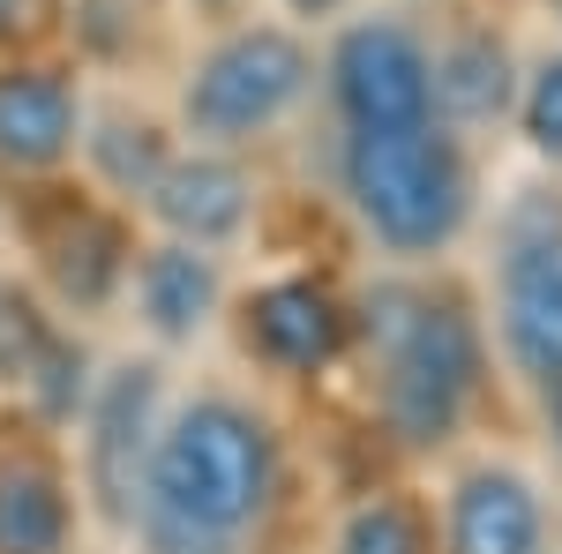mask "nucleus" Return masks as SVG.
I'll use <instances>...</instances> for the list:
<instances>
[{"mask_svg":"<svg viewBox=\"0 0 562 554\" xmlns=\"http://www.w3.org/2000/svg\"><path fill=\"white\" fill-rule=\"evenodd\" d=\"M346 180L360 217L383 233L390 248L420 256L442 248L465 217V166L435 128H390V135H352Z\"/></svg>","mask_w":562,"mask_h":554,"instance_id":"2","label":"nucleus"},{"mask_svg":"<svg viewBox=\"0 0 562 554\" xmlns=\"http://www.w3.org/2000/svg\"><path fill=\"white\" fill-rule=\"evenodd\" d=\"M68 143H76V98L60 76H38V68L0 76V158L53 166Z\"/></svg>","mask_w":562,"mask_h":554,"instance_id":"7","label":"nucleus"},{"mask_svg":"<svg viewBox=\"0 0 562 554\" xmlns=\"http://www.w3.org/2000/svg\"><path fill=\"white\" fill-rule=\"evenodd\" d=\"M525 128H532V143H540V150H555V158H562V60H548V68L532 76Z\"/></svg>","mask_w":562,"mask_h":554,"instance_id":"16","label":"nucleus"},{"mask_svg":"<svg viewBox=\"0 0 562 554\" xmlns=\"http://www.w3.org/2000/svg\"><path fill=\"white\" fill-rule=\"evenodd\" d=\"M293 8H307V15H323V8H338V0H293Z\"/></svg>","mask_w":562,"mask_h":554,"instance_id":"18","label":"nucleus"},{"mask_svg":"<svg viewBox=\"0 0 562 554\" xmlns=\"http://www.w3.org/2000/svg\"><path fill=\"white\" fill-rule=\"evenodd\" d=\"M68 532L60 479L45 465H0V554H53Z\"/></svg>","mask_w":562,"mask_h":554,"instance_id":"13","label":"nucleus"},{"mask_svg":"<svg viewBox=\"0 0 562 554\" xmlns=\"http://www.w3.org/2000/svg\"><path fill=\"white\" fill-rule=\"evenodd\" d=\"M346 554H420V532L397 502H375L346 524Z\"/></svg>","mask_w":562,"mask_h":554,"instance_id":"15","label":"nucleus"},{"mask_svg":"<svg viewBox=\"0 0 562 554\" xmlns=\"http://www.w3.org/2000/svg\"><path fill=\"white\" fill-rule=\"evenodd\" d=\"M143 420H150V375L143 368H121L105 405H98V495L105 510H128V487H135V457H143Z\"/></svg>","mask_w":562,"mask_h":554,"instance_id":"10","label":"nucleus"},{"mask_svg":"<svg viewBox=\"0 0 562 554\" xmlns=\"http://www.w3.org/2000/svg\"><path fill=\"white\" fill-rule=\"evenodd\" d=\"M383 330V405L390 427L405 442H435L442 427L458 420L465 389H473V330L458 307H435V299H383L375 315Z\"/></svg>","mask_w":562,"mask_h":554,"instance_id":"3","label":"nucleus"},{"mask_svg":"<svg viewBox=\"0 0 562 554\" xmlns=\"http://www.w3.org/2000/svg\"><path fill=\"white\" fill-rule=\"evenodd\" d=\"M307 90V53L285 31H240L203 60V76L188 83V121L203 135H248L270 128L293 98Z\"/></svg>","mask_w":562,"mask_h":554,"instance_id":"4","label":"nucleus"},{"mask_svg":"<svg viewBox=\"0 0 562 554\" xmlns=\"http://www.w3.org/2000/svg\"><path fill=\"white\" fill-rule=\"evenodd\" d=\"M338 105L360 135H390V128H428V53L405 38L397 23H360L338 38Z\"/></svg>","mask_w":562,"mask_h":554,"instance_id":"5","label":"nucleus"},{"mask_svg":"<svg viewBox=\"0 0 562 554\" xmlns=\"http://www.w3.org/2000/svg\"><path fill=\"white\" fill-rule=\"evenodd\" d=\"M45 0H0V31H31Z\"/></svg>","mask_w":562,"mask_h":554,"instance_id":"17","label":"nucleus"},{"mask_svg":"<svg viewBox=\"0 0 562 554\" xmlns=\"http://www.w3.org/2000/svg\"><path fill=\"white\" fill-rule=\"evenodd\" d=\"M150 203L180 240L203 248V240H225L248 217V180L233 166H217V158H188V166H166L150 180Z\"/></svg>","mask_w":562,"mask_h":554,"instance_id":"8","label":"nucleus"},{"mask_svg":"<svg viewBox=\"0 0 562 554\" xmlns=\"http://www.w3.org/2000/svg\"><path fill=\"white\" fill-rule=\"evenodd\" d=\"M428 98L450 113V121H495V113H503V98H510V60H503V45L458 38L428 68Z\"/></svg>","mask_w":562,"mask_h":554,"instance_id":"14","label":"nucleus"},{"mask_svg":"<svg viewBox=\"0 0 562 554\" xmlns=\"http://www.w3.org/2000/svg\"><path fill=\"white\" fill-rule=\"evenodd\" d=\"M503 323H510V352L525 360V375L562 383V240H532L510 256Z\"/></svg>","mask_w":562,"mask_h":554,"instance_id":"6","label":"nucleus"},{"mask_svg":"<svg viewBox=\"0 0 562 554\" xmlns=\"http://www.w3.org/2000/svg\"><path fill=\"white\" fill-rule=\"evenodd\" d=\"M211 299H217V278L195 248H158L143 262V315H150L158 338H195Z\"/></svg>","mask_w":562,"mask_h":554,"instance_id":"12","label":"nucleus"},{"mask_svg":"<svg viewBox=\"0 0 562 554\" xmlns=\"http://www.w3.org/2000/svg\"><path fill=\"white\" fill-rule=\"evenodd\" d=\"M450 547L458 554H532L540 547V510L510 472H473L450 510Z\"/></svg>","mask_w":562,"mask_h":554,"instance_id":"9","label":"nucleus"},{"mask_svg":"<svg viewBox=\"0 0 562 554\" xmlns=\"http://www.w3.org/2000/svg\"><path fill=\"white\" fill-rule=\"evenodd\" d=\"M150 495L166 532H240L270 495V434L240 405H188L158 457H150Z\"/></svg>","mask_w":562,"mask_h":554,"instance_id":"1","label":"nucleus"},{"mask_svg":"<svg viewBox=\"0 0 562 554\" xmlns=\"http://www.w3.org/2000/svg\"><path fill=\"white\" fill-rule=\"evenodd\" d=\"M256 344L285 368H315L338 352V307L315 285H270L256 299Z\"/></svg>","mask_w":562,"mask_h":554,"instance_id":"11","label":"nucleus"}]
</instances>
